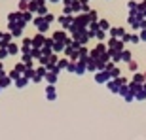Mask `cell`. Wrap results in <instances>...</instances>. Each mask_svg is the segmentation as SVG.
<instances>
[{
	"instance_id": "1",
	"label": "cell",
	"mask_w": 146,
	"mask_h": 140,
	"mask_svg": "<svg viewBox=\"0 0 146 140\" xmlns=\"http://www.w3.org/2000/svg\"><path fill=\"white\" fill-rule=\"evenodd\" d=\"M106 46H108V53H121V51L125 49V48H123L125 44L121 42L119 38H110Z\"/></svg>"
},
{
	"instance_id": "2",
	"label": "cell",
	"mask_w": 146,
	"mask_h": 140,
	"mask_svg": "<svg viewBox=\"0 0 146 140\" xmlns=\"http://www.w3.org/2000/svg\"><path fill=\"white\" fill-rule=\"evenodd\" d=\"M110 80H112V76H110V72H106V70H97V72H95V81H97V83H104V85H106Z\"/></svg>"
},
{
	"instance_id": "3",
	"label": "cell",
	"mask_w": 146,
	"mask_h": 140,
	"mask_svg": "<svg viewBox=\"0 0 146 140\" xmlns=\"http://www.w3.org/2000/svg\"><path fill=\"white\" fill-rule=\"evenodd\" d=\"M118 95H121V97H123L127 102H133V100H135V95L131 93L129 85H121V87H119V93H118Z\"/></svg>"
},
{
	"instance_id": "4",
	"label": "cell",
	"mask_w": 146,
	"mask_h": 140,
	"mask_svg": "<svg viewBox=\"0 0 146 140\" xmlns=\"http://www.w3.org/2000/svg\"><path fill=\"white\" fill-rule=\"evenodd\" d=\"M34 25L38 27L40 32H46V30L49 28V23L46 21V17H36V19H34Z\"/></svg>"
},
{
	"instance_id": "5",
	"label": "cell",
	"mask_w": 146,
	"mask_h": 140,
	"mask_svg": "<svg viewBox=\"0 0 146 140\" xmlns=\"http://www.w3.org/2000/svg\"><path fill=\"white\" fill-rule=\"evenodd\" d=\"M108 34H110V38H121L125 34V28L123 27H110Z\"/></svg>"
},
{
	"instance_id": "6",
	"label": "cell",
	"mask_w": 146,
	"mask_h": 140,
	"mask_svg": "<svg viewBox=\"0 0 146 140\" xmlns=\"http://www.w3.org/2000/svg\"><path fill=\"white\" fill-rule=\"evenodd\" d=\"M59 23H61L65 28H70L72 23H74V17H72V15H65V13H63V15L59 17Z\"/></svg>"
},
{
	"instance_id": "7",
	"label": "cell",
	"mask_w": 146,
	"mask_h": 140,
	"mask_svg": "<svg viewBox=\"0 0 146 140\" xmlns=\"http://www.w3.org/2000/svg\"><path fill=\"white\" fill-rule=\"evenodd\" d=\"M86 68L87 70H89V72H97V61H95V59H91V57H87V59H86Z\"/></svg>"
},
{
	"instance_id": "8",
	"label": "cell",
	"mask_w": 146,
	"mask_h": 140,
	"mask_svg": "<svg viewBox=\"0 0 146 140\" xmlns=\"http://www.w3.org/2000/svg\"><path fill=\"white\" fill-rule=\"evenodd\" d=\"M86 61H84V59H80V61H78V63H76V74H78V76H82V74H86Z\"/></svg>"
},
{
	"instance_id": "9",
	"label": "cell",
	"mask_w": 146,
	"mask_h": 140,
	"mask_svg": "<svg viewBox=\"0 0 146 140\" xmlns=\"http://www.w3.org/2000/svg\"><path fill=\"white\" fill-rule=\"evenodd\" d=\"M127 85H129V89H131V93H133V95H137V93L142 89V83H137V81H129Z\"/></svg>"
},
{
	"instance_id": "10",
	"label": "cell",
	"mask_w": 146,
	"mask_h": 140,
	"mask_svg": "<svg viewBox=\"0 0 146 140\" xmlns=\"http://www.w3.org/2000/svg\"><path fill=\"white\" fill-rule=\"evenodd\" d=\"M97 25H99V28H101V30H104V32H108V30H110V23L106 21V19H99Z\"/></svg>"
},
{
	"instance_id": "11",
	"label": "cell",
	"mask_w": 146,
	"mask_h": 140,
	"mask_svg": "<svg viewBox=\"0 0 146 140\" xmlns=\"http://www.w3.org/2000/svg\"><path fill=\"white\" fill-rule=\"evenodd\" d=\"M133 61V55H131L129 49H123L121 51V63H131Z\"/></svg>"
},
{
	"instance_id": "12",
	"label": "cell",
	"mask_w": 146,
	"mask_h": 140,
	"mask_svg": "<svg viewBox=\"0 0 146 140\" xmlns=\"http://www.w3.org/2000/svg\"><path fill=\"white\" fill-rule=\"evenodd\" d=\"M46 95H48L49 100H55V97H57V93H55V87H53V85H49L48 89H46Z\"/></svg>"
},
{
	"instance_id": "13",
	"label": "cell",
	"mask_w": 146,
	"mask_h": 140,
	"mask_svg": "<svg viewBox=\"0 0 146 140\" xmlns=\"http://www.w3.org/2000/svg\"><path fill=\"white\" fill-rule=\"evenodd\" d=\"M133 81H137V83H144L146 78H144V74H141V72H135V76H133Z\"/></svg>"
},
{
	"instance_id": "14",
	"label": "cell",
	"mask_w": 146,
	"mask_h": 140,
	"mask_svg": "<svg viewBox=\"0 0 146 140\" xmlns=\"http://www.w3.org/2000/svg\"><path fill=\"white\" fill-rule=\"evenodd\" d=\"M46 80L49 81V85H53L55 81H57V74H53V72H48V74H46Z\"/></svg>"
},
{
	"instance_id": "15",
	"label": "cell",
	"mask_w": 146,
	"mask_h": 140,
	"mask_svg": "<svg viewBox=\"0 0 146 140\" xmlns=\"http://www.w3.org/2000/svg\"><path fill=\"white\" fill-rule=\"evenodd\" d=\"M44 42H46V38H44L42 34H38V36H36V38H34V40H33V44H34V46H36V48H40V46H42Z\"/></svg>"
},
{
	"instance_id": "16",
	"label": "cell",
	"mask_w": 146,
	"mask_h": 140,
	"mask_svg": "<svg viewBox=\"0 0 146 140\" xmlns=\"http://www.w3.org/2000/svg\"><path fill=\"white\" fill-rule=\"evenodd\" d=\"M87 17H89V21H91V23H97L99 21V15H97V11H95V10L89 11V13H87Z\"/></svg>"
},
{
	"instance_id": "17",
	"label": "cell",
	"mask_w": 146,
	"mask_h": 140,
	"mask_svg": "<svg viewBox=\"0 0 146 140\" xmlns=\"http://www.w3.org/2000/svg\"><path fill=\"white\" fill-rule=\"evenodd\" d=\"M127 68H129L131 72H139V63H137V61H131V63H127Z\"/></svg>"
},
{
	"instance_id": "18",
	"label": "cell",
	"mask_w": 146,
	"mask_h": 140,
	"mask_svg": "<svg viewBox=\"0 0 146 140\" xmlns=\"http://www.w3.org/2000/svg\"><path fill=\"white\" fill-rule=\"evenodd\" d=\"M93 38H97V40H101V42H103L104 38H106V32H104V30H101V28H99L97 32L93 34Z\"/></svg>"
},
{
	"instance_id": "19",
	"label": "cell",
	"mask_w": 146,
	"mask_h": 140,
	"mask_svg": "<svg viewBox=\"0 0 146 140\" xmlns=\"http://www.w3.org/2000/svg\"><path fill=\"white\" fill-rule=\"evenodd\" d=\"M135 100H146V91L144 89H141V91L135 95Z\"/></svg>"
},
{
	"instance_id": "20",
	"label": "cell",
	"mask_w": 146,
	"mask_h": 140,
	"mask_svg": "<svg viewBox=\"0 0 146 140\" xmlns=\"http://www.w3.org/2000/svg\"><path fill=\"white\" fill-rule=\"evenodd\" d=\"M127 8H129V11H135L137 8H139V2H135V0H129V2H127Z\"/></svg>"
},
{
	"instance_id": "21",
	"label": "cell",
	"mask_w": 146,
	"mask_h": 140,
	"mask_svg": "<svg viewBox=\"0 0 146 140\" xmlns=\"http://www.w3.org/2000/svg\"><path fill=\"white\" fill-rule=\"evenodd\" d=\"M68 63H70L68 59H61L59 63H57V66H59V70H61V68H66V66H68Z\"/></svg>"
},
{
	"instance_id": "22",
	"label": "cell",
	"mask_w": 146,
	"mask_h": 140,
	"mask_svg": "<svg viewBox=\"0 0 146 140\" xmlns=\"http://www.w3.org/2000/svg\"><path fill=\"white\" fill-rule=\"evenodd\" d=\"M129 42H131V44H139V42H141V38H139V34H131Z\"/></svg>"
},
{
	"instance_id": "23",
	"label": "cell",
	"mask_w": 146,
	"mask_h": 140,
	"mask_svg": "<svg viewBox=\"0 0 146 140\" xmlns=\"http://www.w3.org/2000/svg\"><path fill=\"white\" fill-rule=\"evenodd\" d=\"M137 10L141 11V13H144V11H146V0H142L141 4H139V8H137Z\"/></svg>"
},
{
	"instance_id": "24",
	"label": "cell",
	"mask_w": 146,
	"mask_h": 140,
	"mask_svg": "<svg viewBox=\"0 0 146 140\" xmlns=\"http://www.w3.org/2000/svg\"><path fill=\"white\" fill-rule=\"evenodd\" d=\"M139 38H141V42H146V28H142L139 32Z\"/></svg>"
},
{
	"instance_id": "25",
	"label": "cell",
	"mask_w": 146,
	"mask_h": 140,
	"mask_svg": "<svg viewBox=\"0 0 146 140\" xmlns=\"http://www.w3.org/2000/svg\"><path fill=\"white\" fill-rule=\"evenodd\" d=\"M129 38H131V34H127V32H125L123 36L119 38V40H121V42H123V44H127V42H129Z\"/></svg>"
},
{
	"instance_id": "26",
	"label": "cell",
	"mask_w": 146,
	"mask_h": 140,
	"mask_svg": "<svg viewBox=\"0 0 146 140\" xmlns=\"http://www.w3.org/2000/svg\"><path fill=\"white\" fill-rule=\"evenodd\" d=\"M10 53H17V46L11 44V46H10Z\"/></svg>"
},
{
	"instance_id": "27",
	"label": "cell",
	"mask_w": 146,
	"mask_h": 140,
	"mask_svg": "<svg viewBox=\"0 0 146 140\" xmlns=\"http://www.w3.org/2000/svg\"><path fill=\"white\" fill-rule=\"evenodd\" d=\"M142 89H144V91H146V81H144V83H142Z\"/></svg>"
}]
</instances>
